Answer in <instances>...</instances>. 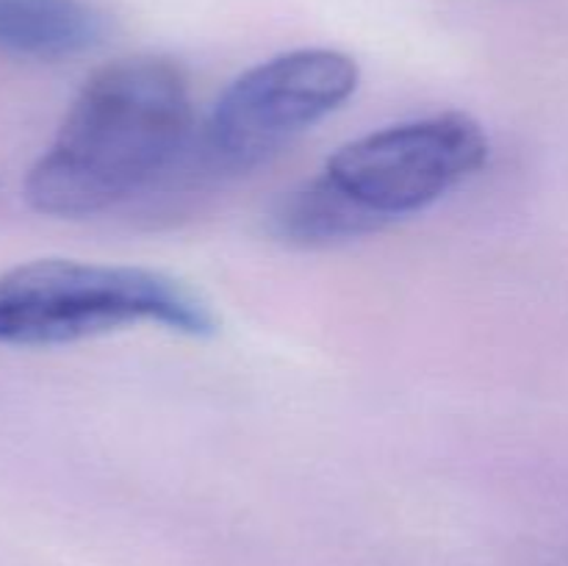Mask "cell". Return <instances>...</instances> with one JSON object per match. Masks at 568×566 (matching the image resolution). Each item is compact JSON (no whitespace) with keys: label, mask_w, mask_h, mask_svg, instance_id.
I'll list each match as a JSON object with an SVG mask.
<instances>
[{"label":"cell","mask_w":568,"mask_h":566,"mask_svg":"<svg viewBox=\"0 0 568 566\" xmlns=\"http://www.w3.org/2000/svg\"><path fill=\"white\" fill-rule=\"evenodd\" d=\"M491 144L464 111L381 128L342 144L320 178L353 211L364 233L438 203L486 166Z\"/></svg>","instance_id":"obj_3"},{"label":"cell","mask_w":568,"mask_h":566,"mask_svg":"<svg viewBox=\"0 0 568 566\" xmlns=\"http://www.w3.org/2000/svg\"><path fill=\"white\" fill-rule=\"evenodd\" d=\"M109 31L89 0H0V50L28 59H75L98 48Z\"/></svg>","instance_id":"obj_5"},{"label":"cell","mask_w":568,"mask_h":566,"mask_svg":"<svg viewBox=\"0 0 568 566\" xmlns=\"http://www.w3.org/2000/svg\"><path fill=\"white\" fill-rule=\"evenodd\" d=\"M192 120V83L175 59L128 55L100 67L28 170V205L81 220L125 203L175 161Z\"/></svg>","instance_id":"obj_1"},{"label":"cell","mask_w":568,"mask_h":566,"mask_svg":"<svg viewBox=\"0 0 568 566\" xmlns=\"http://www.w3.org/2000/svg\"><path fill=\"white\" fill-rule=\"evenodd\" d=\"M361 83L353 55L300 48L272 55L236 78L200 133L203 164L216 175H239L275 159L305 131L342 109Z\"/></svg>","instance_id":"obj_4"},{"label":"cell","mask_w":568,"mask_h":566,"mask_svg":"<svg viewBox=\"0 0 568 566\" xmlns=\"http://www.w3.org/2000/svg\"><path fill=\"white\" fill-rule=\"evenodd\" d=\"M131 325L194 338L220 331L194 289L148 266L39 259L0 275V344L53 347Z\"/></svg>","instance_id":"obj_2"}]
</instances>
